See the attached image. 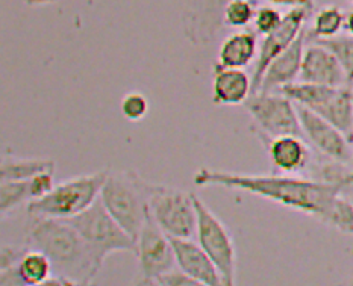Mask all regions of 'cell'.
<instances>
[{
	"instance_id": "cell-1",
	"label": "cell",
	"mask_w": 353,
	"mask_h": 286,
	"mask_svg": "<svg viewBox=\"0 0 353 286\" xmlns=\"http://www.w3.org/2000/svg\"><path fill=\"white\" fill-rule=\"evenodd\" d=\"M197 187H223L240 190L249 194L272 200L291 210L317 216H323L340 197L341 191L347 188L344 182L311 181L290 174H244L229 173L220 170L201 168L193 179Z\"/></svg>"
},
{
	"instance_id": "cell-2",
	"label": "cell",
	"mask_w": 353,
	"mask_h": 286,
	"mask_svg": "<svg viewBox=\"0 0 353 286\" xmlns=\"http://www.w3.org/2000/svg\"><path fill=\"white\" fill-rule=\"evenodd\" d=\"M28 243L48 256L53 274L63 276L73 285H90L101 265L73 224L61 218L30 216Z\"/></svg>"
},
{
	"instance_id": "cell-3",
	"label": "cell",
	"mask_w": 353,
	"mask_h": 286,
	"mask_svg": "<svg viewBox=\"0 0 353 286\" xmlns=\"http://www.w3.org/2000/svg\"><path fill=\"white\" fill-rule=\"evenodd\" d=\"M99 198L114 220L137 241L149 215L145 179L134 172L108 173Z\"/></svg>"
},
{
	"instance_id": "cell-26",
	"label": "cell",
	"mask_w": 353,
	"mask_h": 286,
	"mask_svg": "<svg viewBox=\"0 0 353 286\" xmlns=\"http://www.w3.org/2000/svg\"><path fill=\"white\" fill-rule=\"evenodd\" d=\"M320 44L326 45V48L335 53L339 58L344 72H346L349 83L353 82V37L352 35H336L334 38H327V40H314Z\"/></svg>"
},
{
	"instance_id": "cell-15",
	"label": "cell",
	"mask_w": 353,
	"mask_h": 286,
	"mask_svg": "<svg viewBox=\"0 0 353 286\" xmlns=\"http://www.w3.org/2000/svg\"><path fill=\"white\" fill-rule=\"evenodd\" d=\"M306 40H308V32L305 29L293 44L268 65L261 81L259 91H279L282 87L296 82L297 77H301Z\"/></svg>"
},
{
	"instance_id": "cell-21",
	"label": "cell",
	"mask_w": 353,
	"mask_h": 286,
	"mask_svg": "<svg viewBox=\"0 0 353 286\" xmlns=\"http://www.w3.org/2000/svg\"><path fill=\"white\" fill-rule=\"evenodd\" d=\"M48 172L55 173V162L52 159L5 156L0 167V177L2 181H25Z\"/></svg>"
},
{
	"instance_id": "cell-28",
	"label": "cell",
	"mask_w": 353,
	"mask_h": 286,
	"mask_svg": "<svg viewBox=\"0 0 353 286\" xmlns=\"http://www.w3.org/2000/svg\"><path fill=\"white\" fill-rule=\"evenodd\" d=\"M283 20V15L273 6H261L256 10L253 25H255V32L259 35H267L278 29Z\"/></svg>"
},
{
	"instance_id": "cell-11",
	"label": "cell",
	"mask_w": 353,
	"mask_h": 286,
	"mask_svg": "<svg viewBox=\"0 0 353 286\" xmlns=\"http://www.w3.org/2000/svg\"><path fill=\"white\" fill-rule=\"evenodd\" d=\"M303 136L316 149L335 162L346 164L352 159V147L347 136L317 112L302 105H296Z\"/></svg>"
},
{
	"instance_id": "cell-32",
	"label": "cell",
	"mask_w": 353,
	"mask_h": 286,
	"mask_svg": "<svg viewBox=\"0 0 353 286\" xmlns=\"http://www.w3.org/2000/svg\"><path fill=\"white\" fill-rule=\"evenodd\" d=\"M344 28H346L347 34L353 37V10L346 15V23H344Z\"/></svg>"
},
{
	"instance_id": "cell-6",
	"label": "cell",
	"mask_w": 353,
	"mask_h": 286,
	"mask_svg": "<svg viewBox=\"0 0 353 286\" xmlns=\"http://www.w3.org/2000/svg\"><path fill=\"white\" fill-rule=\"evenodd\" d=\"M149 214L172 238H193L197 227V211L193 192L145 181Z\"/></svg>"
},
{
	"instance_id": "cell-25",
	"label": "cell",
	"mask_w": 353,
	"mask_h": 286,
	"mask_svg": "<svg viewBox=\"0 0 353 286\" xmlns=\"http://www.w3.org/2000/svg\"><path fill=\"white\" fill-rule=\"evenodd\" d=\"M325 224L336 230L343 232V234L353 235V203L352 200L336 197L331 210L323 216Z\"/></svg>"
},
{
	"instance_id": "cell-14",
	"label": "cell",
	"mask_w": 353,
	"mask_h": 286,
	"mask_svg": "<svg viewBox=\"0 0 353 286\" xmlns=\"http://www.w3.org/2000/svg\"><path fill=\"white\" fill-rule=\"evenodd\" d=\"M172 245L178 265L183 273L188 274L199 285L219 286L223 279L212 259L208 256L201 244L191 241V238H172Z\"/></svg>"
},
{
	"instance_id": "cell-34",
	"label": "cell",
	"mask_w": 353,
	"mask_h": 286,
	"mask_svg": "<svg viewBox=\"0 0 353 286\" xmlns=\"http://www.w3.org/2000/svg\"><path fill=\"white\" fill-rule=\"evenodd\" d=\"M352 161H353V138H352Z\"/></svg>"
},
{
	"instance_id": "cell-10",
	"label": "cell",
	"mask_w": 353,
	"mask_h": 286,
	"mask_svg": "<svg viewBox=\"0 0 353 286\" xmlns=\"http://www.w3.org/2000/svg\"><path fill=\"white\" fill-rule=\"evenodd\" d=\"M311 11V8L305 6L291 8V10L283 15V20L279 28L263 37V41L259 44L255 68H253L252 73V94H255V92L259 91L261 81H263L268 65H270L283 50H287L290 45L293 44L296 38L303 32V26L306 20H308Z\"/></svg>"
},
{
	"instance_id": "cell-16",
	"label": "cell",
	"mask_w": 353,
	"mask_h": 286,
	"mask_svg": "<svg viewBox=\"0 0 353 286\" xmlns=\"http://www.w3.org/2000/svg\"><path fill=\"white\" fill-rule=\"evenodd\" d=\"M55 187L53 172L41 173L25 181H2L0 185V211L2 216L11 214L15 207L32 200L41 198Z\"/></svg>"
},
{
	"instance_id": "cell-35",
	"label": "cell",
	"mask_w": 353,
	"mask_h": 286,
	"mask_svg": "<svg viewBox=\"0 0 353 286\" xmlns=\"http://www.w3.org/2000/svg\"><path fill=\"white\" fill-rule=\"evenodd\" d=\"M350 87H352V92H353V82L350 83Z\"/></svg>"
},
{
	"instance_id": "cell-30",
	"label": "cell",
	"mask_w": 353,
	"mask_h": 286,
	"mask_svg": "<svg viewBox=\"0 0 353 286\" xmlns=\"http://www.w3.org/2000/svg\"><path fill=\"white\" fill-rule=\"evenodd\" d=\"M155 285H164V286H194L199 285L194 279H191L188 274L182 272L179 267H174L170 272L159 276Z\"/></svg>"
},
{
	"instance_id": "cell-17",
	"label": "cell",
	"mask_w": 353,
	"mask_h": 286,
	"mask_svg": "<svg viewBox=\"0 0 353 286\" xmlns=\"http://www.w3.org/2000/svg\"><path fill=\"white\" fill-rule=\"evenodd\" d=\"M252 94V76L243 68H228L216 64L212 81V102L216 105H244Z\"/></svg>"
},
{
	"instance_id": "cell-4",
	"label": "cell",
	"mask_w": 353,
	"mask_h": 286,
	"mask_svg": "<svg viewBox=\"0 0 353 286\" xmlns=\"http://www.w3.org/2000/svg\"><path fill=\"white\" fill-rule=\"evenodd\" d=\"M108 172L81 174L55 185L48 194L28 203L29 216L68 220L79 215L101 196Z\"/></svg>"
},
{
	"instance_id": "cell-8",
	"label": "cell",
	"mask_w": 353,
	"mask_h": 286,
	"mask_svg": "<svg viewBox=\"0 0 353 286\" xmlns=\"http://www.w3.org/2000/svg\"><path fill=\"white\" fill-rule=\"evenodd\" d=\"M194 205L197 211V243L202 245V249L216 264L221 279H223V285H235L236 252L231 234L219 216L196 194Z\"/></svg>"
},
{
	"instance_id": "cell-36",
	"label": "cell",
	"mask_w": 353,
	"mask_h": 286,
	"mask_svg": "<svg viewBox=\"0 0 353 286\" xmlns=\"http://www.w3.org/2000/svg\"><path fill=\"white\" fill-rule=\"evenodd\" d=\"M350 2H352V3H353V0H350Z\"/></svg>"
},
{
	"instance_id": "cell-19",
	"label": "cell",
	"mask_w": 353,
	"mask_h": 286,
	"mask_svg": "<svg viewBox=\"0 0 353 286\" xmlns=\"http://www.w3.org/2000/svg\"><path fill=\"white\" fill-rule=\"evenodd\" d=\"M258 38L253 30H240L225 38L219 49L217 65L228 68H244L258 57Z\"/></svg>"
},
{
	"instance_id": "cell-31",
	"label": "cell",
	"mask_w": 353,
	"mask_h": 286,
	"mask_svg": "<svg viewBox=\"0 0 353 286\" xmlns=\"http://www.w3.org/2000/svg\"><path fill=\"white\" fill-rule=\"evenodd\" d=\"M268 3L273 5H282V6H290V8H299V6H305V8H311L312 10V0H265Z\"/></svg>"
},
{
	"instance_id": "cell-27",
	"label": "cell",
	"mask_w": 353,
	"mask_h": 286,
	"mask_svg": "<svg viewBox=\"0 0 353 286\" xmlns=\"http://www.w3.org/2000/svg\"><path fill=\"white\" fill-rule=\"evenodd\" d=\"M120 111L126 120L140 121L149 112V100L138 91L128 92V94L121 99Z\"/></svg>"
},
{
	"instance_id": "cell-29",
	"label": "cell",
	"mask_w": 353,
	"mask_h": 286,
	"mask_svg": "<svg viewBox=\"0 0 353 286\" xmlns=\"http://www.w3.org/2000/svg\"><path fill=\"white\" fill-rule=\"evenodd\" d=\"M28 250H29V247L26 249V247L2 244V250H0V272L17 265L20 259L25 256V253Z\"/></svg>"
},
{
	"instance_id": "cell-37",
	"label": "cell",
	"mask_w": 353,
	"mask_h": 286,
	"mask_svg": "<svg viewBox=\"0 0 353 286\" xmlns=\"http://www.w3.org/2000/svg\"><path fill=\"white\" fill-rule=\"evenodd\" d=\"M352 203H353V198H352Z\"/></svg>"
},
{
	"instance_id": "cell-9",
	"label": "cell",
	"mask_w": 353,
	"mask_h": 286,
	"mask_svg": "<svg viewBox=\"0 0 353 286\" xmlns=\"http://www.w3.org/2000/svg\"><path fill=\"white\" fill-rule=\"evenodd\" d=\"M135 256L140 264L141 285H155L159 276L178 267L170 236L158 226L150 214L137 238Z\"/></svg>"
},
{
	"instance_id": "cell-24",
	"label": "cell",
	"mask_w": 353,
	"mask_h": 286,
	"mask_svg": "<svg viewBox=\"0 0 353 286\" xmlns=\"http://www.w3.org/2000/svg\"><path fill=\"white\" fill-rule=\"evenodd\" d=\"M255 0H229L223 10V25L229 28H245L256 14Z\"/></svg>"
},
{
	"instance_id": "cell-13",
	"label": "cell",
	"mask_w": 353,
	"mask_h": 286,
	"mask_svg": "<svg viewBox=\"0 0 353 286\" xmlns=\"http://www.w3.org/2000/svg\"><path fill=\"white\" fill-rule=\"evenodd\" d=\"M299 79L302 82L327 85V87H343L349 82L346 72L335 53L317 41L305 48Z\"/></svg>"
},
{
	"instance_id": "cell-12",
	"label": "cell",
	"mask_w": 353,
	"mask_h": 286,
	"mask_svg": "<svg viewBox=\"0 0 353 286\" xmlns=\"http://www.w3.org/2000/svg\"><path fill=\"white\" fill-rule=\"evenodd\" d=\"M229 0H191L183 25L185 35L194 44L211 43L223 25V10Z\"/></svg>"
},
{
	"instance_id": "cell-18",
	"label": "cell",
	"mask_w": 353,
	"mask_h": 286,
	"mask_svg": "<svg viewBox=\"0 0 353 286\" xmlns=\"http://www.w3.org/2000/svg\"><path fill=\"white\" fill-rule=\"evenodd\" d=\"M267 152L273 167L281 173H299L308 165L310 150L302 136L283 135L267 138Z\"/></svg>"
},
{
	"instance_id": "cell-23",
	"label": "cell",
	"mask_w": 353,
	"mask_h": 286,
	"mask_svg": "<svg viewBox=\"0 0 353 286\" xmlns=\"http://www.w3.org/2000/svg\"><path fill=\"white\" fill-rule=\"evenodd\" d=\"M344 23H346V15L339 6H325L316 14L312 28L306 32L312 40H327V38L340 35Z\"/></svg>"
},
{
	"instance_id": "cell-20",
	"label": "cell",
	"mask_w": 353,
	"mask_h": 286,
	"mask_svg": "<svg viewBox=\"0 0 353 286\" xmlns=\"http://www.w3.org/2000/svg\"><path fill=\"white\" fill-rule=\"evenodd\" d=\"M320 117H323L329 123L341 130L352 143L353 138V92L352 87H336L335 91L329 96L323 103L319 105L316 110Z\"/></svg>"
},
{
	"instance_id": "cell-22",
	"label": "cell",
	"mask_w": 353,
	"mask_h": 286,
	"mask_svg": "<svg viewBox=\"0 0 353 286\" xmlns=\"http://www.w3.org/2000/svg\"><path fill=\"white\" fill-rule=\"evenodd\" d=\"M17 272L25 285H43L53 274V265L43 252L29 249L17 264Z\"/></svg>"
},
{
	"instance_id": "cell-5",
	"label": "cell",
	"mask_w": 353,
	"mask_h": 286,
	"mask_svg": "<svg viewBox=\"0 0 353 286\" xmlns=\"http://www.w3.org/2000/svg\"><path fill=\"white\" fill-rule=\"evenodd\" d=\"M68 221L79 232L101 268L103 267L106 258L112 253L137 252L135 239L114 220V216L106 211L101 198H97L88 210L73 216V218H68Z\"/></svg>"
},
{
	"instance_id": "cell-33",
	"label": "cell",
	"mask_w": 353,
	"mask_h": 286,
	"mask_svg": "<svg viewBox=\"0 0 353 286\" xmlns=\"http://www.w3.org/2000/svg\"><path fill=\"white\" fill-rule=\"evenodd\" d=\"M25 2L30 6H37V5H48V3H53L57 0H25Z\"/></svg>"
},
{
	"instance_id": "cell-7",
	"label": "cell",
	"mask_w": 353,
	"mask_h": 286,
	"mask_svg": "<svg viewBox=\"0 0 353 286\" xmlns=\"http://www.w3.org/2000/svg\"><path fill=\"white\" fill-rule=\"evenodd\" d=\"M258 134L264 138L302 136V126L293 100L279 91H258L244 102Z\"/></svg>"
}]
</instances>
